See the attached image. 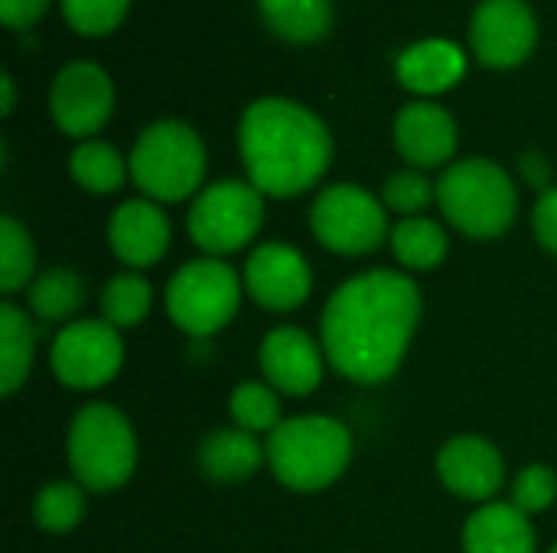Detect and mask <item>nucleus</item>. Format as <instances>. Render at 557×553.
<instances>
[{
	"mask_svg": "<svg viewBox=\"0 0 557 553\" xmlns=\"http://www.w3.org/2000/svg\"><path fill=\"white\" fill-rule=\"evenodd\" d=\"M418 319L421 293L411 277L395 271L356 274L323 306L326 362L356 385H382L401 368Z\"/></svg>",
	"mask_w": 557,
	"mask_h": 553,
	"instance_id": "1",
	"label": "nucleus"
},
{
	"mask_svg": "<svg viewBox=\"0 0 557 553\" xmlns=\"http://www.w3.org/2000/svg\"><path fill=\"white\" fill-rule=\"evenodd\" d=\"M238 150L248 183L261 196L290 199L323 179L333 160V137L310 108L287 98H261L242 114Z\"/></svg>",
	"mask_w": 557,
	"mask_h": 553,
	"instance_id": "2",
	"label": "nucleus"
},
{
	"mask_svg": "<svg viewBox=\"0 0 557 553\" xmlns=\"http://www.w3.org/2000/svg\"><path fill=\"white\" fill-rule=\"evenodd\" d=\"M274 479L294 492H320L333 486L352 460V433L326 414L284 420L264 443Z\"/></svg>",
	"mask_w": 557,
	"mask_h": 553,
	"instance_id": "3",
	"label": "nucleus"
},
{
	"mask_svg": "<svg viewBox=\"0 0 557 553\" xmlns=\"http://www.w3.org/2000/svg\"><path fill=\"white\" fill-rule=\"evenodd\" d=\"M437 205L457 231L486 241L512 228L519 212V192L503 166L473 156L444 169L437 183Z\"/></svg>",
	"mask_w": 557,
	"mask_h": 553,
	"instance_id": "4",
	"label": "nucleus"
},
{
	"mask_svg": "<svg viewBox=\"0 0 557 553\" xmlns=\"http://www.w3.org/2000/svg\"><path fill=\"white\" fill-rule=\"evenodd\" d=\"M69 469L88 492L121 489L137 466V433L131 420L104 401L85 404L69 424Z\"/></svg>",
	"mask_w": 557,
	"mask_h": 553,
	"instance_id": "5",
	"label": "nucleus"
},
{
	"mask_svg": "<svg viewBox=\"0 0 557 553\" xmlns=\"http://www.w3.org/2000/svg\"><path fill=\"white\" fill-rule=\"evenodd\" d=\"M131 179L153 202H183L202 192L206 147L183 121L150 124L131 150Z\"/></svg>",
	"mask_w": 557,
	"mask_h": 553,
	"instance_id": "6",
	"label": "nucleus"
},
{
	"mask_svg": "<svg viewBox=\"0 0 557 553\" xmlns=\"http://www.w3.org/2000/svg\"><path fill=\"white\" fill-rule=\"evenodd\" d=\"M242 290H245L242 277L225 261L199 257V261L183 264L170 277L166 313L183 332H189L196 339L215 336L238 313Z\"/></svg>",
	"mask_w": 557,
	"mask_h": 553,
	"instance_id": "7",
	"label": "nucleus"
},
{
	"mask_svg": "<svg viewBox=\"0 0 557 553\" xmlns=\"http://www.w3.org/2000/svg\"><path fill=\"white\" fill-rule=\"evenodd\" d=\"M189 238L209 254L225 257L242 251L264 225V196L242 179L206 186L189 209Z\"/></svg>",
	"mask_w": 557,
	"mask_h": 553,
	"instance_id": "8",
	"label": "nucleus"
},
{
	"mask_svg": "<svg viewBox=\"0 0 557 553\" xmlns=\"http://www.w3.org/2000/svg\"><path fill=\"white\" fill-rule=\"evenodd\" d=\"M310 228L333 254H372L388 238V209L352 183L326 186L310 209Z\"/></svg>",
	"mask_w": 557,
	"mask_h": 553,
	"instance_id": "9",
	"label": "nucleus"
},
{
	"mask_svg": "<svg viewBox=\"0 0 557 553\" xmlns=\"http://www.w3.org/2000/svg\"><path fill=\"white\" fill-rule=\"evenodd\" d=\"M49 365L65 388L95 391L117 378L124 365V342L104 319H75L55 336Z\"/></svg>",
	"mask_w": 557,
	"mask_h": 553,
	"instance_id": "10",
	"label": "nucleus"
},
{
	"mask_svg": "<svg viewBox=\"0 0 557 553\" xmlns=\"http://www.w3.org/2000/svg\"><path fill=\"white\" fill-rule=\"evenodd\" d=\"M49 111L62 134L91 137L114 111V85L98 62H69L59 68L49 88Z\"/></svg>",
	"mask_w": 557,
	"mask_h": 553,
	"instance_id": "11",
	"label": "nucleus"
},
{
	"mask_svg": "<svg viewBox=\"0 0 557 553\" xmlns=\"http://www.w3.org/2000/svg\"><path fill=\"white\" fill-rule=\"evenodd\" d=\"M539 42V23L525 0H483L470 20V46L486 68L522 65Z\"/></svg>",
	"mask_w": 557,
	"mask_h": 553,
	"instance_id": "12",
	"label": "nucleus"
},
{
	"mask_svg": "<svg viewBox=\"0 0 557 553\" xmlns=\"http://www.w3.org/2000/svg\"><path fill=\"white\" fill-rule=\"evenodd\" d=\"M242 284L258 306L287 313V310H297L310 297L313 274H310L307 257L297 248L268 241L251 251Z\"/></svg>",
	"mask_w": 557,
	"mask_h": 553,
	"instance_id": "13",
	"label": "nucleus"
},
{
	"mask_svg": "<svg viewBox=\"0 0 557 553\" xmlns=\"http://www.w3.org/2000/svg\"><path fill=\"white\" fill-rule=\"evenodd\" d=\"M323 355L320 345L297 326H277L261 342V372L277 394L304 398L323 381Z\"/></svg>",
	"mask_w": 557,
	"mask_h": 553,
	"instance_id": "14",
	"label": "nucleus"
},
{
	"mask_svg": "<svg viewBox=\"0 0 557 553\" xmlns=\"http://www.w3.org/2000/svg\"><path fill=\"white\" fill-rule=\"evenodd\" d=\"M437 476L454 495L470 502H486L503 489L506 463L490 440L454 437L437 453Z\"/></svg>",
	"mask_w": 557,
	"mask_h": 553,
	"instance_id": "15",
	"label": "nucleus"
},
{
	"mask_svg": "<svg viewBox=\"0 0 557 553\" xmlns=\"http://www.w3.org/2000/svg\"><path fill=\"white\" fill-rule=\"evenodd\" d=\"M173 228L166 212L153 199H127L114 209L108 222V241L121 264L150 267L170 248Z\"/></svg>",
	"mask_w": 557,
	"mask_h": 553,
	"instance_id": "16",
	"label": "nucleus"
},
{
	"mask_svg": "<svg viewBox=\"0 0 557 553\" xmlns=\"http://www.w3.org/2000/svg\"><path fill=\"white\" fill-rule=\"evenodd\" d=\"M395 147L411 166H444L457 153V121L434 101H411L395 117Z\"/></svg>",
	"mask_w": 557,
	"mask_h": 553,
	"instance_id": "17",
	"label": "nucleus"
},
{
	"mask_svg": "<svg viewBox=\"0 0 557 553\" xmlns=\"http://www.w3.org/2000/svg\"><path fill=\"white\" fill-rule=\"evenodd\" d=\"M467 72V52L454 39H418L395 59L398 81L414 95H441L454 88Z\"/></svg>",
	"mask_w": 557,
	"mask_h": 553,
	"instance_id": "18",
	"label": "nucleus"
},
{
	"mask_svg": "<svg viewBox=\"0 0 557 553\" xmlns=\"http://www.w3.org/2000/svg\"><path fill=\"white\" fill-rule=\"evenodd\" d=\"M463 553H535L529 515L512 502H490L463 525Z\"/></svg>",
	"mask_w": 557,
	"mask_h": 553,
	"instance_id": "19",
	"label": "nucleus"
},
{
	"mask_svg": "<svg viewBox=\"0 0 557 553\" xmlns=\"http://www.w3.org/2000/svg\"><path fill=\"white\" fill-rule=\"evenodd\" d=\"M268 460V450L255 440V433L242 427L215 430L199 447V466L215 482H242L258 473Z\"/></svg>",
	"mask_w": 557,
	"mask_h": 553,
	"instance_id": "20",
	"label": "nucleus"
},
{
	"mask_svg": "<svg viewBox=\"0 0 557 553\" xmlns=\"http://www.w3.org/2000/svg\"><path fill=\"white\" fill-rule=\"evenodd\" d=\"M36 355V326L26 310L3 300L0 303V391L10 398L29 378Z\"/></svg>",
	"mask_w": 557,
	"mask_h": 553,
	"instance_id": "21",
	"label": "nucleus"
},
{
	"mask_svg": "<svg viewBox=\"0 0 557 553\" xmlns=\"http://www.w3.org/2000/svg\"><path fill=\"white\" fill-rule=\"evenodd\" d=\"M264 23L287 42H317L333 26L330 0H258Z\"/></svg>",
	"mask_w": 557,
	"mask_h": 553,
	"instance_id": "22",
	"label": "nucleus"
},
{
	"mask_svg": "<svg viewBox=\"0 0 557 553\" xmlns=\"http://www.w3.org/2000/svg\"><path fill=\"white\" fill-rule=\"evenodd\" d=\"M392 251L398 264L408 271H434L437 264H444L450 244H447V231L434 218L418 215V218H401L392 228Z\"/></svg>",
	"mask_w": 557,
	"mask_h": 553,
	"instance_id": "23",
	"label": "nucleus"
},
{
	"mask_svg": "<svg viewBox=\"0 0 557 553\" xmlns=\"http://www.w3.org/2000/svg\"><path fill=\"white\" fill-rule=\"evenodd\" d=\"M127 169H131V163H124V156L104 140H85L69 153L72 179L95 196L117 192L127 179Z\"/></svg>",
	"mask_w": 557,
	"mask_h": 553,
	"instance_id": "24",
	"label": "nucleus"
},
{
	"mask_svg": "<svg viewBox=\"0 0 557 553\" xmlns=\"http://www.w3.org/2000/svg\"><path fill=\"white\" fill-rule=\"evenodd\" d=\"M26 303L33 310L36 319L42 323H62L72 319L78 313V306L85 303V284L75 271L69 267H52L46 274H39L29 290H26Z\"/></svg>",
	"mask_w": 557,
	"mask_h": 553,
	"instance_id": "25",
	"label": "nucleus"
},
{
	"mask_svg": "<svg viewBox=\"0 0 557 553\" xmlns=\"http://www.w3.org/2000/svg\"><path fill=\"white\" fill-rule=\"evenodd\" d=\"M150 303H153L150 284L140 274L127 271V274H117L104 284L101 319L111 323L114 329H131V326L144 323V316L150 313Z\"/></svg>",
	"mask_w": 557,
	"mask_h": 553,
	"instance_id": "26",
	"label": "nucleus"
},
{
	"mask_svg": "<svg viewBox=\"0 0 557 553\" xmlns=\"http://www.w3.org/2000/svg\"><path fill=\"white\" fill-rule=\"evenodd\" d=\"M36 271V248L29 231L13 218H0V290L7 297L20 293Z\"/></svg>",
	"mask_w": 557,
	"mask_h": 553,
	"instance_id": "27",
	"label": "nucleus"
},
{
	"mask_svg": "<svg viewBox=\"0 0 557 553\" xmlns=\"http://www.w3.org/2000/svg\"><path fill=\"white\" fill-rule=\"evenodd\" d=\"M33 518L46 535H65L85 518V489L78 482H49L33 502Z\"/></svg>",
	"mask_w": 557,
	"mask_h": 553,
	"instance_id": "28",
	"label": "nucleus"
},
{
	"mask_svg": "<svg viewBox=\"0 0 557 553\" xmlns=\"http://www.w3.org/2000/svg\"><path fill=\"white\" fill-rule=\"evenodd\" d=\"M228 411L235 417V424L248 433H274L284 417H281V398L271 385L261 381H245L232 391L228 398Z\"/></svg>",
	"mask_w": 557,
	"mask_h": 553,
	"instance_id": "29",
	"label": "nucleus"
},
{
	"mask_svg": "<svg viewBox=\"0 0 557 553\" xmlns=\"http://www.w3.org/2000/svg\"><path fill=\"white\" fill-rule=\"evenodd\" d=\"M434 199H437V186H431V179L418 169H401L388 176L382 186L385 209L398 212L401 218H418Z\"/></svg>",
	"mask_w": 557,
	"mask_h": 553,
	"instance_id": "30",
	"label": "nucleus"
},
{
	"mask_svg": "<svg viewBox=\"0 0 557 553\" xmlns=\"http://www.w3.org/2000/svg\"><path fill=\"white\" fill-rule=\"evenodd\" d=\"M131 0H62L65 23L82 36H104L121 26Z\"/></svg>",
	"mask_w": 557,
	"mask_h": 553,
	"instance_id": "31",
	"label": "nucleus"
},
{
	"mask_svg": "<svg viewBox=\"0 0 557 553\" xmlns=\"http://www.w3.org/2000/svg\"><path fill=\"white\" fill-rule=\"evenodd\" d=\"M557 499V473L552 466H525L519 476H516V486H512V505L522 508L525 515H539V512H548Z\"/></svg>",
	"mask_w": 557,
	"mask_h": 553,
	"instance_id": "32",
	"label": "nucleus"
},
{
	"mask_svg": "<svg viewBox=\"0 0 557 553\" xmlns=\"http://www.w3.org/2000/svg\"><path fill=\"white\" fill-rule=\"evenodd\" d=\"M532 225H535V238L539 244L557 257V186H548L532 212Z\"/></svg>",
	"mask_w": 557,
	"mask_h": 553,
	"instance_id": "33",
	"label": "nucleus"
},
{
	"mask_svg": "<svg viewBox=\"0 0 557 553\" xmlns=\"http://www.w3.org/2000/svg\"><path fill=\"white\" fill-rule=\"evenodd\" d=\"M49 0H0V20L10 29H29L42 13Z\"/></svg>",
	"mask_w": 557,
	"mask_h": 553,
	"instance_id": "34",
	"label": "nucleus"
},
{
	"mask_svg": "<svg viewBox=\"0 0 557 553\" xmlns=\"http://www.w3.org/2000/svg\"><path fill=\"white\" fill-rule=\"evenodd\" d=\"M519 169L525 173V179H529L532 186H539L542 192L548 189V176H552L548 160H542L539 153H525V156H519Z\"/></svg>",
	"mask_w": 557,
	"mask_h": 553,
	"instance_id": "35",
	"label": "nucleus"
},
{
	"mask_svg": "<svg viewBox=\"0 0 557 553\" xmlns=\"http://www.w3.org/2000/svg\"><path fill=\"white\" fill-rule=\"evenodd\" d=\"M13 98H16L13 78H10V72H3V78H0V111H3V114L13 111Z\"/></svg>",
	"mask_w": 557,
	"mask_h": 553,
	"instance_id": "36",
	"label": "nucleus"
},
{
	"mask_svg": "<svg viewBox=\"0 0 557 553\" xmlns=\"http://www.w3.org/2000/svg\"><path fill=\"white\" fill-rule=\"evenodd\" d=\"M552 553H557V544H555V548H552Z\"/></svg>",
	"mask_w": 557,
	"mask_h": 553,
	"instance_id": "37",
	"label": "nucleus"
}]
</instances>
